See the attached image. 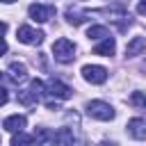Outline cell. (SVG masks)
I'll return each instance as SVG.
<instances>
[{
    "mask_svg": "<svg viewBox=\"0 0 146 146\" xmlns=\"http://www.w3.org/2000/svg\"><path fill=\"white\" fill-rule=\"evenodd\" d=\"M5 52H7V41H5L2 36H0V57H2Z\"/></svg>",
    "mask_w": 146,
    "mask_h": 146,
    "instance_id": "obj_21",
    "label": "cell"
},
{
    "mask_svg": "<svg viewBox=\"0 0 146 146\" xmlns=\"http://www.w3.org/2000/svg\"><path fill=\"white\" fill-rule=\"evenodd\" d=\"M43 32L41 30H34V27H30V25H21L18 27V32H16V39L21 41V43H25V46H39L41 41H43Z\"/></svg>",
    "mask_w": 146,
    "mask_h": 146,
    "instance_id": "obj_3",
    "label": "cell"
},
{
    "mask_svg": "<svg viewBox=\"0 0 146 146\" xmlns=\"http://www.w3.org/2000/svg\"><path fill=\"white\" fill-rule=\"evenodd\" d=\"M48 110H59V103L55 100V103H48Z\"/></svg>",
    "mask_w": 146,
    "mask_h": 146,
    "instance_id": "obj_23",
    "label": "cell"
},
{
    "mask_svg": "<svg viewBox=\"0 0 146 146\" xmlns=\"http://www.w3.org/2000/svg\"><path fill=\"white\" fill-rule=\"evenodd\" d=\"M105 36H110V30H107L105 25H91V27L87 30V39L100 41V39H105Z\"/></svg>",
    "mask_w": 146,
    "mask_h": 146,
    "instance_id": "obj_14",
    "label": "cell"
},
{
    "mask_svg": "<svg viewBox=\"0 0 146 146\" xmlns=\"http://www.w3.org/2000/svg\"><path fill=\"white\" fill-rule=\"evenodd\" d=\"M114 52H116V41H114L112 34L105 36V39H100V43L94 48V55H103V57H112Z\"/></svg>",
    "mask_w": 146,
    "mask_h": 146,
    "instance_id": "obj_8",
    "label": "cell"
},
{
    "mask_svg": "<svg viewBox=\"0 0 146 146\" xmlns=\"http://www.w3.org/2000/svg\"><path fill=\"white\" fill-rule=\"evenodd\" d=\"M18 103H23V105H32V103H36V96L27 89V91H18Z\"/></svg>",
    "mask_w": 146,
    "mask_h": 146,
    "instance_id": "obj_17",
    "label": "cell"
},
{
    "mask_svg": "<svg viewBox=\"0 0 146 146\" xmlns=\"http://www.w3.org/2000/svg\"><path fill=\"white\" fill-rule=\"evenodd\" d=\"M82 78L87 80V82H91V84H103L105 80H107V68L105 66H98V64H87V66H82Z\"/></svg>",
    "mask_w": 146,
    "mask_h": 146,
    "instance_id": "obj_4",
    "label": "cell"
},
{
    "mask_svg": "<svg viewBox=\"0 0 146 146\" xmlns=\"http://www.w3.org/2000/svg\"><path fill=\"white\" fill-rule=\"evenodd\" d=\"M87 11H78V9H73V7H68L66 9V21L71 23V25H82L84 21H87Z\"/></svg>",
    "mask_w": 146,
    "mask_h": 146,
    "instance_id": "obj_13",
    "label": "cell"
},
{
    "mask_svg": "<svg viewBox=\"0 0 146 146\" xmlns=\"http://www.w3.org/2000/svg\"><path fill=\"white\" fill-rule=\"evenodd\" d=\"M25 125H27V119H25L23 114H11V116H7V119L2 121V128H5V130H9L11 135H14V132L25 130Z\"/></svg>",
    "mask_w": 146,
    "mask_h": 146,
    "instance_id": "obj_7",
    "label": "cell"
},
{
    "mask_svg": "<svg viewBox=\"0 0 146 146\" xmlns=\"http://www.w3.org/2000/svg\"><path fill=\"white\" fill-rule=\"evenodd\" d=\"M46 94L55 96L57 100H66V98H71V96H73V89H71L68 84L59 82V80H50V82L46 84Z\"/></svg>",
    "mask_w": 146,
    "mask_h": 146,
    "instance_id": "obj_6",
    "label": "cell"
},
{
    "mask_svg": "<svg viewBox=\"0 0 146 146\" xmlns=\"http://www.w3.org/2000/svg\"><path fill=\"white\" fill-rule=\"evenodd\" d=\"M30 91H32V94L36 96V100H39V98L46 94V84H43L41 80H32V84H30Z\"/></svg>",
    "mask_w": 146,
    "mask_h": 146,
    "instance_id": "obj_16",
    "label": "cell"
},
{
    "mask_svg": "<svg viewBox=\"0 0 146 146\" xmlns=\"http://www.w3.org/2000/svg\"><path fill=\"white\" fill-rule=\"evenodd\" d=\"M34 139H32V135H23V130L21 132H14V137H11V146H18V144H32Z\"/></svg>",
    "mask_w": 146,
    "mask_h": 146,
    "instance_id": "obj_15",
    "label": "cell"
},
{
    "mask_svg": "<svg viewBox=\"0 0 146 146\" xmlns=\"http://www.w3.org/2000/svg\"><path fill=\"white\" fill-rule=\"evenodd\" d=\"M7 73H9V80H14V82H23L27 78V68H25L23 62H11Z\"/></svg>",
    "mask_w": 146,
    "mask_h": 146,
    "instance_id": "obj_11",
    "label": "cell"
},
{
    "mask_svg": "<svg viewBox=\"0 0 146 146\" xmlns=\"http://www.w3.org/2000/svg\"><path fill=\"white\" fill-rule=\"evenodd\" d=\"M52 55H55V59H57V62L68 64V62H73V59H75V43L62 36V39H57V41L52 43Z\"/></svg>",
    "mask_w": 146,
    "mask_h": 146,
    "instance_id": "obj_2",
    "label": "cell"
},
{
    "mask_svg": "<svg viewBox=\"0 0 146 146\" xmlns=\"http://www.w3.org/2000/svg\"><path fill=\"white\" fill-rule=\"evenodd\" d=\"M0 2H5V5H11V2H16V0H0Z\"/></svg>",
    "mask_w": 146,
    "mask_h": 146,
    "instance_id": "obj_24",
    "label": "cell"
},
{
    "mask_svg": "<svg viewBox=\"0 0 146 146\" xmlns=\"http://www.w3.org/2000/svg\"><path fill=\"white\" fill-rule=\"evenodd\" d=\"M87 114L91 119H98V121H112L116 116L114 107L110 103H105V100H89L87 103Z\"/></svg>",
    "mask_w": 146,
    "mask_h": 146,
    "instance_id": "obj_1",
    "label": "cell"
},
{
    "mask_svg": "<svg viewBox=\"0 0 146 146\" xmlns=\"http://www.w3.org/2000/svg\"><path fill=\"white\" fill-rule=\"evenodd\" d=\"M130 103H132V105H139V107H144V110H146V96H144V94H139V91H135V94L130 96Z\"/></svg>",
    "mask_w": 146,
    "mask_h": 146,
    "instance_id": "obj_18",
    "label": "cell"
},
{
    "mask_svg": "<svg viewBox=\"0 0 146 146\" xmlns=\"http://www.w3.org/2000/svg\"><path fill=\"white\" fill-rule=\"evenodd\" d=\"M146 50V36H132L125 46V57H137Z\"/></svg>",
    "mask_w": 146,
    "mask_h": 146,
    "instance_id": "obj_9",
    "label": "cell"
},
{
    "mask_svg": "<svg viewBox=\"0 0 146 146\" xmlns=\"http://www.w3.org/2000/svg\"><path fill=\"white\" fill-rule=\"evenodd\" d=\"M7 98H9V96H7V91L0 87V105H5V103H7Z\"/></svg>",
    "mask_w": 146,
    "mask_h": 146,
    "instance_id": "obj_20",
    "label": "cell"
},
{
    "mask_svg": "<svg viewBox=\"0 0 146 146\" xmlns=\"http://www.w3.org/2000/svg\"><path fill=\"white\" fill-rule=\"evenodd\" d=\"M137 14L146 16V0H139V5H137Z\"/></svg>",
    "mask_w": 146,
    "mask_h": 146,
    "instance_id": "obj_19",
    "label": "cell"
},
{
    "mask_svg": "<svg viewBox=\"0 0 146 146\" xmlns=\"http://www.w3.org/2000/svg\"><path fill=\"white\" fill-rule=\"evenodd\" d=\"M5 32H7V23H5V21H0V36H2Z\"/></svg>",
    "mask_w": 146,
    "mask_h": 146,
    "instance_id": "obj_22",
    "label": "cell"
},
{
    "mask_svg": "<svg viewBox=\"0 0 146 146\" xmlns=\"http://www.w3.org/2000/svg\"><path fill=\"white\" fill-rule=\"evenodd\" d=\"M73 141H75V137H73V132L68 128H62L59 132H55L50 137V144H73Z\"/></svg>",
    "mask_w": 146,
    "mask_h": 146,
    "instance_id": "obj_12",
    "label": "cell"
},
{
    "mask_svg": "<svg viewBox=\"0 0 146 146\" xmlns=\"http://www.w3.org/2000/svg\"><path fill=\"white\" fill-rule=\"evenodd\" d=\"M128 132L135 139H146V121L144 119H130L128 121Z\"/></svg>",
    "mask_w": 146,
    "mask_h": 146,
    "instance_id": "obj_10",
    "label": "cell"
},
{
    "mask_svg": "<svg viewBox=\"0 0 146 146\" xmlns=\"http://www.w3.org/2000/svg\"><path fill=\"white\" fill-rule=\"evenodd\" d=\"M27 14H30L32 21L46 23V21H50V16L55 14V7H52V5H39V2H34V5L27 7Z\"/></svg>",
    "mask_w": 146,
    "mask_h": 146,
    "instance_id": "obj_5",
    "label": "cell"
}]
</instances>
